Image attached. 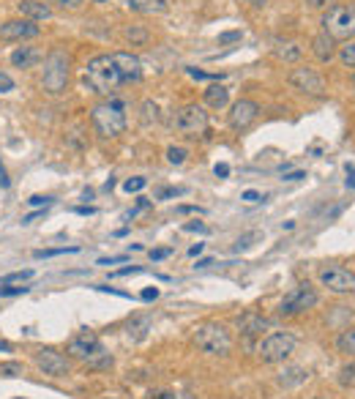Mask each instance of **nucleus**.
Here are the masks:
<instances>
[{
    "label": "nucleus",
    "mask_w": 355,
    "mask_h": 399,
    "mask_svg": "<svg viewBox=\"0 0 355 399\" xmlns=\"http://www.w3.org/2000/svg\"><path fill=\"white\" fill-rule=\"evenodd\" d=\"M85 85L93 90V93H99V96H115V90L124 83V74H121V66H118V60H115V53L109 55H96L93 60H88V66H85Z\"/></svg>",
    "instance_id": "nucleus-1"
},
{
    "label": "nucleus",
    "mask_w": 355,
    "mask_h": 399,
    "mask_svg": "<svg viewBox=\"0 0 355 399\" xmlns=\"http://www.w3.org/2000/svg\"><path fill=\"white\" fill-rule=\"evenodd\" d=\"M90 123L96 134L104 139H115L126 132V102L118 96H106L104 102L93 105L90 110Z\"/></svg>",
    "instance_id": "nucleus-2"
},
{
    "label": "nucleus",
    "mask_w": 355,
    "mask_h": 399,
    "mask_svg": "<svg viewBox=\"0 0 355 399\" xmlns=\"http://www.w3.org/2000/svg\"><path fill=\"white\" fill-rule=\"evenodd\" d=\"M69 356L77 358V361H82V364L99 366V369L112 366V356L106 353L104 345H102V339H99L93 331H82V334H77V336L71 339Z\"/></svg>",
    "instance_id": "nucleus-3"
},
{
    "label": "nucleus",
    "mask_w": 355,
    "mask_h": 399,
    "mask_svg": "<svg viewBox=\"0 0 355 399\" xmlns=\"http://www.w3.org/2000/svg\"><path fill=\"white\" fill-rule=\"evenodd\" d=\"M320 25H322V33H328L331 38H347L350 41L355 36V6H347V3L328 6Z\"/></svg>",
    "instance_id": "nucleus-4"
},
{
    "label": "nucleus",
    "mask_w": 355,
    "mask_h": 399,
    "mask_svg": "<svg viewBox=\"0 0 355 399\" xmlns=\"http://www.w3.org/2000/svg\"><path fill=\"white\" fill-rule=\"evenodd\" d=\"M195 345L208 356H227L232 350V336L222 323H202L195 334Z\"/></svg>",
    "instance_id": "nucleus-5"
},
{
    "label": "nucleus",
    "mask_w": 355,
    "mask_h": 399,
    "mask_svg": "<svg viewBox=\"0 0 355 399\" xmlns=\"http://www.w3.org/2000/svg\"><path fill=\"white\" fill-rule=\"evenodd\" d=\"M41 85L50 93H63L69 85V55L60 47L53 50L44 60V74H41Z\"/></svg>",
    "instance_id": "nucleus-6"
},
{
    "label": "nucleus",
    "mask_w": 355,
    "mask_h": 399,
    "mask_svg": "<svg viewBox=\"0 0 355 399\" xmlns=\"http://www.w3.org/2000/svg\"><path fill=\"white\" fill-rule=\"evenodd\" d=\"M173 126L183 137H200V134L208 132V112L200 105H183L180 110H175Z\"/></svg>",
    "instance_id": "nucleus-7"
},
{
    "label": "nucleus",
    "mask_w": 355,
    "mask_h": 399,
    "mask_svg": "<svg viewBox=\"0 0 355 399\" xmlns=\"http://www.w3.org/2000/svg\"><path fill=\"white\" fill-rule=\"evenodd\" d=\"M295 336L293 334H284V331H276V334H268L266 339L260 342L257 347V353H260V358L266 361V364H282L287 361L293 353H295Z\"/></svg>",
    "instance_id": "nucleus-8"
},
{
    "label": "nucleus",
    "mask_w": 355,
    "mask_h": 399,
    "mask_svg": "<svg viewBox=\"0 0 355 399\" xmlns=\"http://www.w3.org/2000/svg\"><path fill=\"white\" fill-rule=\"evenodd\" d=\"M317 304V293L309 282H303L298 287H293L290 293L284 295V301L279 304V314L282 317H293V314H301L306 309H312Z\"/></svg>",
    "instance_id": "nucleus-9"
},
{
    "label": "nucleus",
    "mask_w": 355,
    "mask_h": 399,
    "mask_svg": "<svg viewBox=\"0 0 355 399\" xmlns=\"http://www.w3.org/2000/svg\"><path fill=\"white\" fill-rule=\"evenodd\" d=\"M33 361H36V366H38L44 375H50V378H66L71 372L69 356L58 353L55 347H41V350H36Z\"/></svg>",
    "instance_id": "nucleus-10"
},
{
    "label": "nucleus",
    "mask_w": 355,
    "mask_h": 399,
    "mask_svg": "<svg viewBox=\"0 0 355 399\" xmlns=\"http://www.w3.org/2000/svg\"><path fill=\"white\" fill-rule=\"evenodd\" d=\"M320 284L339 295L355 293V274L347 271V268H342V265H328V268L320 271Z\"/></svg>",
    "instance_id": "nucleus-11"
},
{
    "label": "nucleus",
    "mask_w": 355,
    "mask_h": 399,
    "mask_svg": "<svg viewBox=\"0 0 355 399\" xmlns=\"http://www.w3.org/2000/svg\"><path fill=\"white\" fill-rule=\"evenodd\" d=\"M287 83L295 87V90L306 93V96H322V93H325V80H322L315 69H309V66L293 69L290 77H287Z\"/></svg>",
    "instance_id": "nucleus-12"
},
{
    "label": "nucleus",
    "mask_w": 355,
    "mask_h": 399,
    "mask_svg": "<svg viewBox=\"0 0 355 399\" xmlns=\"http://www.w3.org/2000/svg\"><path fill=\"white\" fill-rule=\"evenodd\" d=\"M41 33V28L31 19H6L0 25V41H28Z\"/></svg>",
    "instance_id": "nucleus-13"
},
{
    "label": "nucleus",
    "mask_w": 355,
    "mask_h": 399,
    "mask_svg": "<svg viewBox=\"0 0 355 399\" xmlns=\"http://www.w3.org/2000/svg\"><path fill=\"white\" fill-rule=\"evenodd\" d=\"M257 115H260V105L254 99H241L230 110V126L235 132H246L248 126L257 121Z\"/></svg>",
    "instance_id": "nucleus-14"
},
{
    "label": "nucleus",
    "mask_w": 355,
    "mask_h": 399,
    "mask_svg": "<svg viewBox=\"0 0 355 399\" xmlns=\"http://www.w3.org/2000/svg\"><path fill=\"white\" fill-rule=\"evenodd\" d=\"M17 11L22 19H31V22H44V19L53 17V9L41 0H19Z\"/></svg>",
    "instance_id": "nucleus-15"
},
{
    "label": "nucleus",
    "mask_w": 355,
    "mask_h": 399,
    "mask_svg": "<svg viewBox=\"0 0 355 399\" xmlns=\"http://www.w3.org/2000/svg\"><path fill=\"white\" fill-rule=\"evenodd\" d=\"M115 60L121 66L124 83H140L142 80V60L131 53H115Z\"/></svg>",
    "instance_id": "nucleus-16"
},
{
    "label": "nucleus",
    "mask_w": 355,
    "mask_h": 399,
    "mask_svg": "<svg viewBox=\"0 0 355 399\" xmlns=\"http://www.w3.org/2000/svg\"><path fill=\"white\" fill-rule=\"evenodd\" d=\"M312 55L320 63H331L337 55V38H331L328 33H317L312 38Z\"/></svg>",
    "instance_id": "nucleus-17"
},
{
    "label": "nucleus",
    "mask_w": 355,
    "mask_h": 399,
    "mask_svg": "<svg viewBox=\"0 0 355 399\" xmlns=\"http://www.w3.org/2000/svg\"><path fill=\"white\" fill-rule=\"evenodd\" d=\"M202 99H205V105L211 107V110H224L227 102H230V90L224 85H211V87H205Z\"/></svg>",
    "instance_id": "nucleus-18"
},
{
    "label": "nucleus",
    "mask_w": 355,
    "mask_h": 399,
    "mask_svg": "<svg viewBox=\"0 0 355 399\" xmlns=\"http://www.w3.org/2000/svg\"><path fill=\"white\" fill-rule=\"evenodd\" d=\"M129 9L137 14H164L170 9V0H129Z\"/></svg>",
    "instance_id": "nucleus-19"
},
{
    "label": "nucleus",
    "mask_w": 355,
    "mask_h": 399,
    "mask_svg": "<svg viewBox=\"0 0 355 399\" xmlns=\"http://www.w3.org/2000/svg\"><path fill=\"white\" fill-rule=\"evenodd\" d=\"M38 50L36 47H19V50H14L11 53V63L17 66V69H31V66H36L38 63Z\"/></svg>",
    "instance_id": "nucleus-20"
},
{
    "label": "nucleus",
    "mask_w": 355,
    "mask_h": 399,
    "mask_svg": "<svg viewBox=\"0 0 355 399\" xmlns=\"http://www.w3.org/2000/svg\"><path fill=\"white\" fill-rule=\"evenodd\" d=\"M337 350L347 358H355V329L342 331L337 336Z\"/></svg>",
    "instance_id": "nucleus-21"
},
{
    "label": "nucleus",
    "mask_w": 355,
    "mask_h": 399,
    "mask_svg": "<svg viewBox=\"0 0 355 399\" xmlns=\"http://www.w3.org/2000/svg\"><path fill=\"white\" fill-rule=\"evenodd\" d=\"M126 41H131L134 47H142V44H148V38H151V33L142 28V25H129L124 31Z\"/></svg>",
    "instance_id": "nucleus-22"
},
{
    "label": "nucleus",
    "mask_w": 355,
    "mask_h": 399,
    "mask_svg": "<svg viewBox=\"0 0 355 399\" xmlns=\"http://www.w3.org/2000/svg\"><path fill=\"white\" fill-rule=\"evenodd\" d=\"M241 329H244V334H260V331L268 329V320H263V317H257V314H246L241 323H238Z\"/></svg>",
    "instance_id": "nucleus-23"
},
{
    "label": "nucleus",
    "mask_w": 355,
    "mask_h": 399,
    "mask_svg": "<svg viewBox=\"0 0 355 399\" xmlns=\"http://www.w3.org/2000/svg\"><path fill=\"white\" fill-rule=\"evenodd\" d=\"M306 378H309V372H306V369H301V366H293V369L282 372L279 383H282V385H298V383H303Z\"/></svg>",
    "instance_id": "nucleus-24"
},
{
    "label": "nucleus",
    "mask_w": 355,
    "mask_h": 399,
    "mask_svg": "<svg viewBox=\"0 0 355 399\" xmlns=\"http://www.w3.org/2000/svg\"><path fill=\"white\" fill-rule=\"evenodd\" d=\"M276 58L279 60H287V63H295L301 58V47L298 44H279L276 47Z\"/></svg>",
    "instance_id": "nucleus-25"
},
{
    "label": "nucleus",
    "mask_w": 355,
    "mask_h": 399,
    "mask_svg": "<svg viewBox=\"0 0 355 399\" xmlns=\"http://www.w3.org/2000/svg\"><path fill=\"white\" fill-rule=\"evenodd\" d=\"M189 159V148H183V145H170L167 148V161L170 164H183Z\"/></svg>",
    "instance_id": "nucleus-26"
},
{
    "label": "nucleus",
    "mask_w": 355,
    "mask_h": 399,
    "mask_svg": "<svg viewBox=\"0 0 355 399\" xmlns=\"http://www.w3.org/2000/svg\"><path fill=\"white\" fill-rule=\"evenodd\" d=\"M339 60H342L347 69H355V41H347L344 47H339Z\"/></svg>",
    "instance_id": "nucleus-27"
},
{
    "label": "nucleus",
    "mask_w": 355,
    "mask_h": 399,
    "mask_svg": "<svg viewBox=\"0 0 355 399\" xmlns=\"http://www.w3.org/2000/svg\"><path fill=\"white\" fill-rule=\"evenodd\" d=\"M66 252H80V246H60V249H38L33 257L36 260H44V257H58V255H66Z\"/></svg>",
    "instance_id": "nucleus-28"
},
{
    "label": "nucleus",
    "mask_w": 355,
    "mask_h": 399,
    "mask_svg": "<svg viewBox=\"0 0 355 399\" xmlns=\"http://www.w3.org/2000/svg\"><path fill=\"white\" fill-rule=\"evenodd\" d=\"M41 3H47L50 9H60V11H77L85 0H41Z\"/></svg>",
    "instance_id": "nucleus-29"
},
{
    "label": "nucleus",
    "mask_w": 355,
    "mask_h": 399,
    "mask_svg": "<svg viewBox=\"0 0 355 399\" xmlns=\"http://www.w3.org/2000/svg\"><path fill=\"white\" fill-rule=\"evenodd\" d=\"M33 277H36L33 268H25V271H14V274L3 277V284H14V282H31Z\"/></svg>",
    "instance_id": "nucleus-30"
},
{
    "label": "nucleus",
    "mask_w": 355,
    "mask_h": 399,
    "mask_svg": "<svg viewBox=\"0 0 355 399\" xmlns=\"http://www.w3.org/2000/svg\"><path fill=\"white\" fill-rule=\"evenodd\" d=\"M145 186H148V181H145V178H129V181L124 183V189L129 191V194H134V191H142Z\"/></svg>",
    "instance_id": "nucleus-31"
},
{
    "label": "nucleus",
    "mask_w": 355,
    "mask_h": 399,
    "mask_svg": "<svg viewBox=\"0 0 355 399\" xmlns=\"http://www.w3.org/2000/svg\"><path fill=\"white\" fill-rule=\"evenodd\" d=\"M257 238H260V233H248L244 238H238L235 241V252H246L248 246H251V241H257Z\"/></svg>",
    "instance_id": "nucleus-32"
},
{
    "label": "nucleus",
    "mask_w": 355,
    "mask_h": 399,
    "mask_svg": "<svg viewBox=\"0 0 355 399\" xmlns=\"http://www.w3.org/2000/svg\"><path fill=\"white\" fill-rule=\"evenodd\" d=\"M0 375L3 378H17V375H22V364H3L0 366Z\"/></svg>",
    "instance_id": "nucleus-33"
},
{
    "label": "nucleus",
    "mask_w": 355,
    "mask_h": 399,
    "mask_svg": "<svg viewBox=\"0 0 355 399\" xmlns=\"http://www.w3.org/2000/svg\"><path fill=\"white\" fill-rule=\"evenodd\" d=\"M53 203H55L53 197H41V194H33V197L28 200V206H33V208H41V206L47 208V206H53Z\"/></svg>",
    "instance_id": "nucleus-34"
},
{
    "label": "nucleus",
    "mask_w": 355,
    "mask_h": 399,
    "mask_svg": "<svg viewBox=\"0 0 355 399\" xmlns=\"http://www.w3.org/2000/svg\"><path fill=\"white\" fill-rule=\"evenodd\" d=\"M11 90H14V80L6 71H0V93H11Z\"/></svg>",
    "instance_id": "nucleus-35"
},
{
    "label": "nucleus",
    "mask_w": 355,
    "mask_h": 399,
    "mask_svg": "<svg viewBox=\"0 0 355 399\" xmlns=\"http://www.w3.org/2000/svg\"><path fill=\"white\" fill-rule=\"evenodd\" d=\"M241 31H227V33L219 36V44H230V41H241Z\"/></svg>",
    "instance_id": "nucleus-36"
},
{
    "label": "nucleus",
    "mask_w": 355,
    "mask_h": 399,
    "mask_svg": "<svg viewBox=\"0 0 355 399\" xmlns=\"http://www.w3.org/2000/svg\"><path fill=\"white\" fill-rule=\"evenodd\" d=\"M170 255H173V249H170V246H167V249H153V252H151V260L159 262V260H164V257H170Z\"/></svg>",
    "instance_id": "nucleus-37"
},
{
    "label": "nucleus",
    "mask_w": 355,
    "mask_h": 399,
    "mask_svg": "<svg viewBox=\"0 0 355 399\" xmlns=\"http://www.w3.org/2000/svg\"><path fill=\"white\" fill-rule=\"evenodd\" d=\"M145 268L142 265H129V268H124V271H115L112 277H131V274H142Z\"/></svg>",
    "instance_id": "nucleus-38"
},
{
    "label": "nucleus",
    "mask_w": 355,
    "mask_h": 399,
    "mask_svg": "<svg viewBox=\"0 0 355 399\" xmlns=\"http://www.w3.org/2000/svg\"><path fill=\"white\" fill-rule=\"evenodd\" d=\"M140 298L142 301H156V298H159V287H145Z\"/></svg>",
    "instance_id": "nucleus-39"
},
{
    "label": "nucleus",
    "mask_w": 355,
    "mask_h": 399,
    "mask_svg": "<svg viewBox=\"0 0 355 399\" xmlns=\"http://www.w3.org/2000/svg\"><path fill=\"white\" fill-rule=\"evenodd\" d=\"M183 230L186 233H208V227L200 225V222H189V225H183Z\"/></svg>",
    "instance_id": "nucleus-40"
},
{
    "label": "nucleus",
    "mask_w": 355,
    "mask_h": 399,
    "mask_svg": "<svg viewBox=\"0 0 355 399\" xmlns=\"http://www.w3.org/2000/svg\"><path fill=\"white\" fill-rule=\"evenodd\" d=\"M189 74L195 80H219V74H205V71H197V69H189Z\"/></svg>",
    "instance_id": "nucleus-41"
},
{
    "label": "nucleus",
    "mask_w": 355,
    "mask_h": 399,
    "mask_svg": "<svg viewBox=\"0 0 355 399\" xmlns=\"http://www.w3.org/2000/svg\"><path fill=\"white\" fill-rule=\"evenodd\" d=\"M31 287H0V295H19V293H28Z\"/></svg>",
    "instance_id": "nucleus-42"
},
{
    "label": "nucleus",
    "mask_w": 355,
    "mask_h": 399,
    "mask_svg": "<svg viewBox=\"0 0 355 399\" xmlns=\"http://www.w3.org/2000/svg\"><path fill=\"white\" fill-rule=\"evenodd\" d=\"M244 200H246V203H260V200H263V194H260V191H254V189H248V191H244Z\"/></svg>",
    "instance_id": "nucleus-43"
},
{
    "label": "nucleus",
    "mask_w": 355,
    "mask_h": 399,
    "mask_svg": "<svg viewBox=\"0 0 355 399\" xmlns=\"http://www.w3.org/2000/svg\"><path fill=\"white\" fill-rule=\"evenodd\" d=\"M309 9H325V6H334V0H306Z\"/></svg>",
    "instance_id": "nucleus-44"
},
{
    "label": "nucleus",
    "mask_w": 355,
    "mask_h": 399,
    "mask_svg": "<svg viewBox=\"0 0 355 399\" xmlns=\"http://www.w3.org/2000/svg\"><path fill=\"white\" fill-rule=\"evenodd\" d=\"M126 255H115V257H102L99 260V265H115V262H124Z\"/></svg>",
    "instance_id": "nucleus-45"
},
{
    "label": "nucleus",
    "mask_w": 355,
    "mask_h": 399,
    "mask_svg": "<svg viewBox=\"0 0 355 399\" xmlns=\"http://www.w3.org/2000/svg\"><path fill=\"white\" fill-rule=\"evenodd\" d=\"M0 186H3V189L11 186V181H9V175H6V167H3V164H0Z\"/></svg>",
    "instance_id": "nucleus-46"
},
{
    "label": "nucleus",
    "mask_w": 355,
    "mask_h": 399,
    "mask_svg": "<svg viewBox=\"0 0 355 399\" xmlns=\"http://www.w3.org/2000/svg\"><path fill=\"white\" fill-rule=\"evenodd\" d=\"M213 173L219 175V178H227V175H230V167H227V164H216V170H213Z\"/></svg>",
    "instance_id": "nucleus-47"
},
{
    "label": "nucleus",
    "mask_w": 355,
    "mask_h": 399,
    "mask_svg": "<svg viewBox=\"0 0 355 399\" xmlns=\"http://www.w3.org/2000/svg\"><path fill=\"white\" fill-rule=\"evenodd\" d=\"M301 178H306V173H301V170H295V173H287V175H284V181H301Z\"/></svg>",
    "instance_id": "nucleus-48"
},
{
    "label": "nucleus",
    "mask_w": 355,
    "mask_h": 399,
    "mask_svg": "<svg viewBox=\"0 0 355 399\" xmlns=\"http://www.w3.org/2000/svg\"><path fill=\"white\" fill-rule=\"evenodd\" d=\"M202 249H205V243H195V246H192V249H189V255H192V257H197V255H200V252H202Z\"/></svg>",
    "instance_id": "nucleus-49"
},
{
    "label": "nucleus",
    "mask_w": 355,
    "mask_h": 399,
    "mask_svg": "<svg viewBox=\"0 0 355 399\" xmlns=\"http://www.w3.org/2000/svg\"><path fill=\"white\" fill-rule=\"evenodd\" d=\"M202 213V208H195V206H183V208H178V213Z\"/></svg>",
    "instance_id": "nucleus-50"
},
{
    "label": "nucleus",
    "mask_w": 355,
    "mask_h": 399,
    "mask_svg": "<svg viewBox=\"0 0 355 399\" xmlns=\"http://www.w3.org/2000/svg\"><path fill=\"white\" fill-rule=\"evenodd\" d=\"M246 3H248V6H254V9H263L268 0H246Z\"/></svg>",
    "instance_id": "nucleus-51"
},
{
    "label": "nucleus",
    "mask_w": 355,
    "mask_h": 399,
    "mask_svg": "<svg viewBox=\"0 0 355 399\" xmlns=\"http://www.w3.org/2000/svg\"><path fill=\"white\" fill-rule=\"evenodd\" d=\"M208 265H213L211 257H205V260H200V262H197V265H195V268H208Z\"/></svg>",
    "instance_id": "nucleus-52"
},
{
    "label": "nucleus",
    "mask_w": 355,
    "mask_h": 399,
    "mask_svg": "<svg viewBox=\"0 0 355 399\" xmlns=\"http://www.w3.org/2000/svg\"><path fill=\"white\" fill-rule=\"evenodd\" d=\"M0 350H3V353H11V345H9V342H3V339H0Z\"/></svg>",
    "instance_id": "nucleus-53"
},
{
    "label": "nucleus",
    "mask_w": 355,
    "mask_h": 399,
    "mask_svg": "<svg viewBox=\"0 0 355 399\" xmlns=\"http://www.w3.org/2000/svg\"><path fill=\"white\" fill-rule=\"evenodd\" d=\"M151 399H175V397H173V394H156V397L151 394Z\"/></svg>",
    "instance_id": "nucleus-54"
},
{
    "label": "nucleus",
    "mask_w": 355,
    "mask_h": 399,
    "mask_svg": "<svg viewBox=\"0 0 355 399\" xmlns=\"http://www.w3.org/2000/svg\"><path fill=\"white\" fill-rule=\"evenodd\" d=\"M353 85H355V77H353Z\"/></svg>",
    "instance_id": "nucleus-55"
}]
</instances>
